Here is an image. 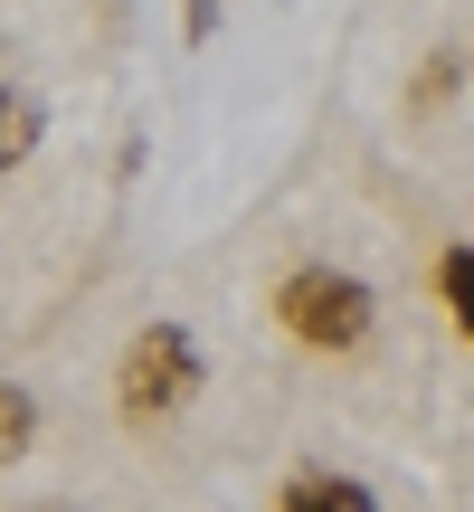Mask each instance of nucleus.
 Here are the masks:
<instances>
[{
  "mask_svg": "<svg viewBox=\"0 0 474 512\" xmlns=\"http://www.w3.org/2000/svg\"><path fill=\"white\" fill-rule=\"evenodd\" d=\"M200 389H209L200 332L190 323H143L124 342V361H114V418L124 427H162V418H181Z\"/></svg>",
  "mask_w": 474,
  "mask_h": 512,
  "instance_id": "nucleus-1",
  "label": "nucleus"
},
{
  "mask_svg": "<svg viewBox=\"0 0 474 512\" xmlns=\"http://www.w3.org/2000/svg\"><path fill=\"white\" fill-rule=\"evenodd\" d=\"M370 285L361 275H342V266H294L285 285H275V323L294 332V342H313V351H351L370 332Z\"/></svg>",
  "mask_w": 474,
  "mask_h": 512,
  "instance_id": "nucleus-2",
  "label": "nucleus"
},
{
  "mask_svg": "<svg viewBox=\"0 0 474 512\" xmlns=\"http://www.w3.org/2000/svg\"><path fill=\"white\" fill-rule=\"evenodd\" d=\"M275 512H380V494H370L361 475H332V465H304V475L275 494Z\"/></svg>",
  "mask_w": 474,
  "mask_h": 512,
  "instance_id": "nucleus-3",
  "label": "nucleus"
},
{
  "mask_svg": "<svg viewBox=\"0 0 474 512\" xmlns=\"http://www.w3.org/2000/svg\"><path fill=\"white\" fill-rule=\"evenodd\" d=\"M38 124H48V114H38V95H29V86H0V181H10V171L29 162Z\"/></svg>",
  "mask_w": 474,
  "mask_h": 512,
  "instance_id": "nucleus-4",
  "label": "nucleus"
},
{
  "mask_svg": "<svg viewBox=\"0 0 474 512\" xmlns=\"http://www.w3.org/2000/svg\"><path fill=\"white\" fill-rule=\"evenodd\" d=\"M29 437H38V399H29L19 380H0V465L29 456Z\"/></svg>",
  "mask_w": 474,
  "mask_h": 512,
  "instance_id": "nucleus-5",
  "label": "nucleus"
},
{
  "mask_svg": "<svg viewBox=\"0 0 474 512\" xmlns=\"http://www.w3.org/2000/svg\"><path fill=\"white\" fill-rule=\"evenodd\" d=\"M437 294H446V313H456V332L474 342V247H446L437 256Z\"/></svg>",
  "mask_w": 474,
  "mask_h": 512,
  "instance_id": "nucleus-6",
  "label": "nucleus"
},
{
  "mask_svg": "<svg viewBox=\"0 0 474 512\" xmlns=\"http://www.w3.org/2000/svg\"><path fill=\"white\" fill-rule=\"evenodd\" d=\"M456 76H465V48H437V57L418 67V105H437V95L456 86Z\"/></svg>",
  "mask_w": 474,
  "mask_h": 512,
  "instance_id": "nucleus-7",
  "label": "nucleus"
},
{
  "mask_svg": "<svg viewBox=\"0 0 474 512\" xmlns=\"http://www.w3.org/2000/svg\"><path fill=\"white\" fill-rule=\"evenodd\" d=\"M219 10H228V0H190V10H181V38H190V48H209V29H219Z\"/></svg>",
  "mask_w": 474,
  "mask_h": 512,
  "instance_id": "nucleus-8",
  "label": "nucleus"
}]
</instances>
